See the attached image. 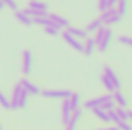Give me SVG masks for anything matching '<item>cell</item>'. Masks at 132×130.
<instances>
[{"label": "cell", "mask_w": 132, "mask_h": 130, "mask_svg": "<svg viewBox=\"0 0 132 130\" xmlns=\"http://www.w3.org/2000/svg\"><path fill=\"white\" fill-rule=\"evenodd\" d=\"M108 101H114V94H106V95H101V97H97V98H91L89 101L85 103V109L92 110L95 107H101Z\"/></svg>", "instance_id": "1"}, {"label": "cell", "mask_w": 132, "mask_h": 130, "mask_svg": "<svg viewBox=\"0 0 132 130\" xmlns=\"http://www.w3.org/2000/svg\"><path fill=\"white\" fill-rule=\"evenodd\" d=\"M32 70V54L29 49H25L22 54V72L23 75H29Z\"/></svg>", "instance_id": "2"}, {"label": "cell", "mask_w": 132, "mask_h": 130, "mask_svg": "<svg viewBox=\"0 0 132 130\" xmlns=\"http://www.w3.org/2000/svg\"><path fill=\"white\" fill-rule=\"evenodd\" d=\"M62 38L65 40V41L71 46V48H72V49H75V51H78V52H81V54L85 52V49H83V43H81L80 40H77L75 37H72L71 34H68L66 31H65V32H62Z\"/></svg>", "instance_id": "3"}, {"label": "cell", "mask_w": 132, "mask_h": 130, "mask_svg": "<svg viewBox=\"0 0 132 130\" xmlns=\"http://www.w3.org/2000/svg\"><path fill=\"white\" fill-rule=\"evenodd\" d=\"M71 90H43L42 95L45 98H54V99H66L71 97Z\"/></svg>", "instance_id": "4"}, {"label": "cell", "mask_w": 132, "mask_h": 130, "mask_svg": "<svg viewBox=\"0 0 132 130\" xmlns=\"http://www.w3.org/2000/svg\"><path fill=\"white\" fill-rule=\"evenodd\" d=\"M23 92V87L20 84V81L14 86V90H12V97H11V109H19V99H20V95Z\"/></svg>", "instance_id": "5"}, {"label": "cell", "mask_w": 132, "mask_h": 130, "mask_svg": "<svg viewBox=\"0 0 132 130\" xmlns=\"http://www.w3.org/2000/svg\"><path fill=\"white\" fill-rule=\"evenodd\" d=\"M72 116V110H71V104H69V98L63 99V104H62V123L63 124H68L69 119Z\"/></svg>", "instance_id": "6"}, {"label": "cell", "mask_w": 132, "mask_h": 130, "mask_svg": "<svg viewBox=\"0 0 132 130\" xmlns=\"http://www.w3.org/2000/svg\"><path fill=\"white\" fill-rule=\"evenodd\" d=\"M112 37H114V34H112V31H111V28H108L106 35L103 37L101 43L97 46V49H98L100 52H106V51L109 49V44H111V41H112Z\"/></svg>", "instance_id": "7"}, {"label": "cell", "mask_w": 132, "mask_h": 130, "mask_svg": "<svg viewBox=\"0 0 132 130\" xmlns=\"http://www.w3.org/2000/svg\"><path fill=\"white\" fill-rule=\"evenodd\" d=\"M66 32L71 34L72 37H75L77 40H86V38L89 37L86 29H80V28H72V26H68V28H66Z\"/></svg>", "instance_id": "8"}, {"label": "cell", "mask_w": 132, "mask_h": 130, "mask_svg": "<svg viewBox=\"0 0 132 130\" xmlns=\"http://www.w3.org/2000/svg\"><path fill=\"white\" fill-rule=\"evenodd\" d=\"M104 75L111 80V83L114 84V87H115V90H120V87H121V84H120V80H118V77H117V73L109 67V66H106L104 67Z\"/></svg>", "instance_id": "9"}, {"label": "cell", "mask_w": 132, "mask_h": 130, "mask_svg": "<svg viewBox=\"0 0 132 130\" xmlns=\"http://www.w3.org/2000/svg\"><path fill=\"white\" fill-rule=\"evenodd\" d=\"M20 84H22V87H23L29 95H38V94H40V89H38L34 83H31L29 80H26V78H23V80L20 81Z\"/></svg>", "instance_id": "10"}, {"label": "cell", "mask_w": 132, "mask_h": 130, "mask_svg": "<svg viewBox=\"0 0 132 130\" xmlns=\"http://www.w3.org/2000/svg\"><path fill=\"white\" fill-rule=\"evenodd\" d=\"M83 49H85L83 54H86V55H92V54H94V51L97 49V44H95L94 37H88V38L85 40V43H83Z\"/></svg>", "instance_id": "11"}, {"label": "cell", "mask_w": 132, "mask_h": 130, "mask_svg": "<svg viewBox=\"0 0 132 130\" xmlns=\"http://www.w3.org/2000/svg\"><path fill=\"white\" fill-rule=\"evenodd\" d=\"M80 118H81V110H80V109H78V110H75V112H72V116H71L69 123L66 124V129L65 130H75L77 123L80 121Z\"/></svg>", "instance_id": "12"}, {"label": "cell", "mask_w": 132, "mask_h": 130, "mask_svg": "<svg viewBox=\"0 0 132 130\" xmlns=\"http://www.w3.org/2000/svg\"><path fill=\"white\" fill-rule=\"evenodd\" d=\"M48 17H49V18H51V20H52V22H54V23H55L60 29H62V28H68V26H69V22L66 20L65 17L59 15V14H49Z\"/></svg>", "instance_id": "13"}, {"label": "cell", "mask_w": 132, "mask_h": 130, "mask_svg": "<svg viewBox=\"0 0 132 130\" xmlns=\"http://www.w3.org/2000/svg\"><path fill=\"white\" fill-rule=\"evenodd\" d=\"M91 112H92V115H94V116H97V118H98L100 121H103V123H111L108 112H104L101 107H95V109H92Z\"/></svg>", "instance_id": "14"}, {"label": "cell", "mask_w": 132, "mask_h": 130, "mask_svg": "<svg viewBox=\"0 0 132 130\" xmlns=\"http://www.w3.org/2000/svg\"><path fill=\"white\" fill-rule=\"evenodd\" d=\"M114 103H115L118 107H123V109H126V106H128V101H126L125 95L121 94V90H115V92H114Z\"/></svg>", "instance_id": "15"}, {"label": "cell", "mask_w": 132, "mask_h": 130, "mask_svg": "<svg viewBox=\"0 0 132 130\" xmlns=\"http://www.w3.org/2000/svg\"><path fill=\"white\" fill-rule=\"evenodd\" d=\"M15 18H17L22 25H25V26H31V25H32V18L28 17L23 11H15Z\"/></svg>", "instance_id": "16"}, {"label": "cell", "mask_w": 132, "mask_h": 130, "mask_svg": "<svg viewBox=\"0 0 132 130\" xmlns=\"http://www.w3.org/2000/svg\"><path fill=\"white\" fill-rule=\"evenodd\" d=\"M32 25H40V26L46 28V26H52L54 22L49 17H37V18H32Z\"/></svg>", "instance_id": "17"}, {"label": "cell", "mask_w": 132, "mask_h": 130, "mask_svg": "<svg viewBox=\"0 0 132 130\" xmlns=\"http://www.w3.org/2000/svg\"><path fill=\"white\" fill-rule=\"evenodd\" d=\"M69 104H71V110L75 112L80 109V95L78 94H71L69 97Z\"/></svg>", "instance_id": "18"}, {"label": "cell", "mask_w": 132, "mask_h": 130, "mask_svg": "<svg viewBox=\"0 0 132 130\" xmlns=\"http://www.w3.org/2000/svg\"><path fill=\"white\" fill-rule=\"evenodd\" d=\"M101 26H103V22L100 20V17H98V18L92 20V22H91V23L86 26V31H88V34H89V32H97Z\"/></svg>", "instance_id": "19"}, {"label": "cell", "mask_w": 132, "mask_h": 130, "mask_svg": "<svg viewBox=\"0 0 132 130\" xmlns=\"http://www.w3.org/2000/svg\"><path fill=\"white\" fill-rule=\"evenodd\" d=\"M29 8L35 9V11H48V5L43 3V2H40V0H31Z\"/></svg>", "instance_id": "20"}, {"label": "cell", "mask_w": 132, "mask_h": 130, "mask_svg": "<svg viewBox=\"0 0 132 130\" xmlns=\"http://www.w3.org/2000/svg\"><path fill=\"white\" fill-rule=\"evenodd\" d=\"M117 11H118V14H120L121 17H125L126 12H128V0H118V3H117Z\"/></svg>", "instance_id": "21"}, {"label": "cell", "mask_w": 132, "mask_h": 130, "mask_svg": "<svg viewBox=\"0 0 132 130\" xmlns=\"http://www.w3.org/2000/svg\"><path fill=\"white\" fill-rule=\"evenodd\" d=\"M106 31H108V26H104V25H103V26L100 28L98 31L95 32V37H94V40H95V44H97V46H98L100 43H101V40H103V37L106 35Z\"/></svg>", "instance_id": "22"}, {"label": "cell", "mask_w": 132, "mask_h": 130, "mask_svg": "<svg viewBox=\"0 0 132 130\" xmlns=\"http://www.w3.org/2000/svg\"><path fill=\"white\" fill-rule=\"evenodd\" d=\"M114 14H118V11H117V8H108L104 12H101V15H100V20L104 23L111 15H114Z\"/></svg>", "instance_id": "23"}, {"label": "cell", "mask_w": 132, "mask_h": 130, "mask_svg": "<svg viewBox=\"0 0 132 130\" xmlns=\"http://www.w3.org/2000/svg\"><path fill=\"white\" fill-rule=\"evenodd\" d=\"M101 83H103L104 89H106L109 94H114V92H115V87H114V84L111 83V80H109L106 75H103V77H101Z\"/></svg>", "instance_id": "24"}, {"label": "cell", "mask_w": 132, "mask_h": 130, "mask_svg": "<svg viewBox=\"0 0 132 130\" xmlns=\"http://www.w3.org/2000/svg\"><path fill=\"white\" fill-rule=\"evenodd\" d=\"M120 20H121V15H120V14H114V15H111V17H109L103 25H104V26H108V28H111L112 25H117Z\"/></svg>", "instance_id": "25"}, {"label": "cell", "mask_w": 132, "mask_h": 130, "mask_svg": "<svg viewBox=\"0 0 132 130\" xmlns=\"http://www.w3.org/2000/svg\"><path fill=\"white\" fill-rule=\"evenodd\" d=\"M115 112H117V115L120 116L121 121H129V115H128V110H126V109H123V107H115Z\"/></svg>", "instance_id": "26"}, {"label": "cell", "mask_w": 132, "mask_h": 130, "mask_svg": "<svg viewBox=\"0 0 132 130\" xmlns=\"http://www.w3.org/2000/svg\"><path fill=\"white\" fill-rule=\"evenodd\" d=\"M28 97H29V94H28V92L23 89V92H22V95H20V99H19V109H23V107H26Z\"/></svg>", "instance_id": "27"}, {"label": "cell", "mask_w": 132, "mask_h": 130, "mask_svg": "<svg viewBox=\"0 0 132 130\" xmlns=\"http://www.w3.org/2000/svg\"><path fill=\"white\" fill-rule=\"evenodd\" d=\"M45 32L48 34V35H59V32H60V28L54 23L52 26H46V28H45Z\"/></svg>", "instance_id": "28"}, {"label": "cell", "mask_w": 132, "mask_h": 130, "mask_svg": "<svg viewBox=\"0 0 132 130\" xmlns=\"http://www.w3.org/2000/svg\"><path fill=\"white\" fill-rule=\"evenodd\" d=\"M0 106H2L3 109H6V110H9V109H11V103H9V99L5 97L2 92H0Z\"/></svg>", "instance_id": "29"}, {"label": "cell", "mask_w": 132, "mask_h": 130, "mask_svg": "<svg viewBox=\"0 0 132 130\" xmlns=\"http://www.w3.org/2000/svg\"><path fill=\"white\" fill-rule=\"evenodd\" d=\"M115 107H117V104H115L114 101H108V103H104V104L101 106V109H103L104 112H111V110H115Z\"/></svg>", "instance_id": "30"}, {"label": "cell", "mask_w": 132, "mask_h": 130, "mask_svg": "<svg viewBox=\"0 0 132 130\" xmlns=\"http://www.w3.org/2000/svg\"><path fill=\"white\" fill-rule=\"evenodd\" d=\"M118 41H120L121 44L132 46V37H129V35H120V37H118Z\"/></svg>", "instance_id": "31"}, {"label": "cell", "mask_w": 132, "mask_h": 130, "mask_svg": "<svg viewBox=\"0 0 132 130\" xmlns=\"http://www.w3.org/2000/svg\"><path fill=\"white\" fill-rule=\"evenodd\" d=\"M108 115H109V119H111V123H115V124H118L121 119H120V116L117 115V112L115 110H111V112H108Z\"/></svg>", "instance_id": "32"}, {"label": "cell", "mask_w": 132, "mask_h": 130, "mask_svg": "<svg viewBox=\"0 0 132 130\" xmlns=\"http://www.w3.org/2000/svg\"><path fill=\"white\" fill-rule=\"evenodd\" d=\"M117 127L120 130H132V124L129 121H120V123L117 124Z\"/></svg>", "instance_id": "33"}, {"label": "cell", "mask_w": 132, "mask_h": 130, "mask_svg": "<svg viewBox=\"0 0 132 130\" xmlns=\"http://www.w3.org/2000/svg\"><path fill=\"white\" fill-rule=\"evenodd\" d=\"M108 8H109V0H98V11L100 12H104Z\"/></svg>", "instance_id": "34"}, {"label": "cell", "mask_w": 132, "mask_h": 130, "mask_svg": "<svg viewBox=\"0 0 132 130\" xmlns=\"http://www.w3.org/2000/svg\"><path fill=\"white\" fill-rule=\"evenodd\" d=\"M3 3H5L8 8H11L12 11H19V9H17V2H15V0H3Z\"/></svg>", "instance_id": "35"}, {"label": "cell", "mask_w": 132, "mask_h": 130, "mask_svg": "<svg viewBox=\"0 0 132 130\" xmlns=\"http://www.w3.org/2000/svg\"><path fill=\"white\" fill-rule=\"evenodd\" d=\"M118 3V0H109V8H115Z\"/></svg>", "instance_id": "36"}, {"label": "cell", "mask_w": 132, "mask_h": 130, "mask_svg": "<svg viewBox=\"0 0 132 130\" xmlns=\"http://www.w3.org/2000/svg\"><path fill=\"white\" fill-rule=\"evenodd\" d=\"M98 130H120V129L115 126V127H106V129H98Z\"/></svg>", "instance_id": "37"}, {"label": "cell", "mask_w": 132, "mask_h": 130, "mask_svg": "<svg viewBox=\"0 0 132 130\" xmlns=\"http://www.w3.org/2000/svg\"><path fill=\"white\" fill-rule=\"evenodd\" d=\"M128 115H129V121H132V110H128Z\"/></svg>", "instance_id": "38"}, {"label": "cell", "mask_w": 132, "mask_h": 130, "mask_svg": "<svg viewBox=\"0 0 132 130\" xmlns=\"http://www.w3.org/2000/svg\"><path fill=\"white\" fill-rule=\"evenodd\" d=\"M3 6H5V3H3V0H0V9H2Z\"/></svg>", "instance_id": "39"}, {"label": "cell", "mask_w": 132, "mask_h": 130, "mask_svg": "<svg viewBox=\"0 0 132 130\" xmlns=\"http://www.w3.org/2000/svg\"><path fill=\"white\" fill-rule=\"evenodd\" d=\"M0 130H2V129H0Z\"/></svg>", "instance_id": "40"}]
</instances>
